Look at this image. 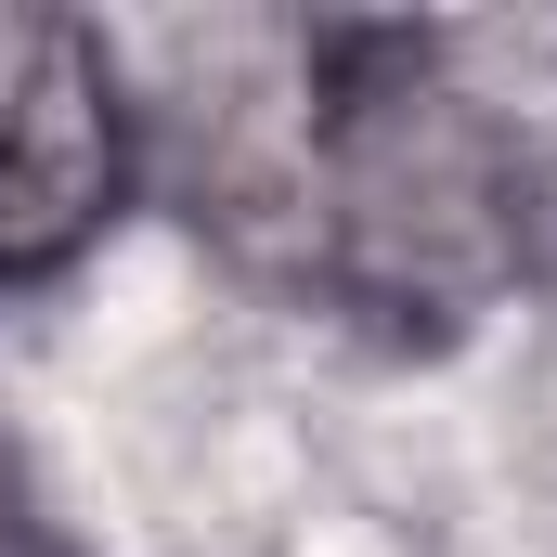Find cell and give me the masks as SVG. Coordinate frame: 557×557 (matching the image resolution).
<instances>
[{
    "label": "cell",
    "instance_id": "7a4b0ae2",
    "mask_svg": "<svg viewBox=\"0 0 557 557\" xmlns=\"http://www.w3.org/2000/svg\"><path fill=\"white\" fill-rule=\"evenodd\" d=\"M131 195L117 52L78 13L0 0V285H52Z\"/></svg>",
    "mask_w": 557,
    "mask_h": 557
},
{
    "label": "cell",
    "instance_id": "6da1fadb",
    "mask_svg": "<svg viewBox=\"0 0 557 557\" xmlns=\"http://www.w3.org/2000/svg\"><path fill=\"white\" fill-rule=\"evenodd\" d=\"M260 91L195 104V221H221L247 260L324 285L337 311H376L403 337H441L532 285L545 182L416 26H285L247 39Z\"/></svg>",
    "mask_w": 557,
    "mask_h": 557
},
{
    "label": "cell",
    "instance_id": "3957f363",
    "mask_svg": "<svg viewBox=\"0 0 557 557\" xmlns=\"http://www.w3.org/2000/svg\"><path fill=\"white\" fill-rule=\"evenodd\" d=\"M0 557H65V532L39 519V480H26L13 441H0Z\"/></svg>",
    "mask_w": 557,
    "mask_h": 557
}]
</instances>
